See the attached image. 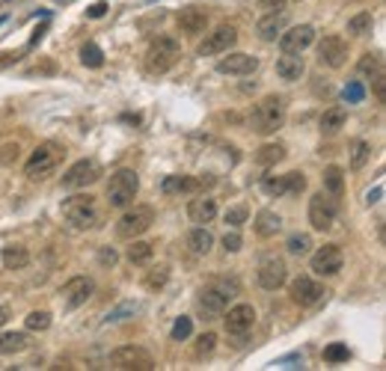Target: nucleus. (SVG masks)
Returning a JSON list of instances; mask_svg holds the SVG:
<instances>
[{
    "instance_id": "c85d7f7f",
    "label": "nucleus",
    "mask_w": 386,
    "mask_h": 371,
    "mask_svg": "<svg viewBox=\"0 0 386 371\" xmlns=\"http://www.w3.org/2000/svg\"><path fill=\"white\" fill-rule=\"evenodd\" d=\"M30 348V339L27 333H0V354L9 357V354H21V350Z\"/></svg>"
},
{
    "instance_id": "7c9ffc66",
    "label": "nucleus",
    "mask_w": 386,
    "mask_h": 371,
    "mask_svg": "<svg viewBox=\"0 0 386 371\" xmlns=\"http://www.w3.org/2000/svg\"><path fill=\"white\" fill-rule=\"evenodd\" d=\"M152 256H155V247H152L149 241H134L128 252H125V259H128L131 265H149Z\"/></svg>"
},
{
    "instance_id": "e433bc0d",
    "label": "nucleus",
    "mask_w": 386,
    "mask_h": 371,
    "mask_svg": "<svg viewBox=\"0 0 386 371\" xmlns=\"http://www.w3.org/2000/svg\"><path fill=\"white\" fill-rule=\"evenodd\" d=\"M372 158V146L365 140H357L354 143V152H351V169H363Z\"/></svg>"
},
{
    "instance_id": "c03bdc74",
    "label": "nucleus",
    "mask_w": 386,
    "mask_h": 371,
    "mask_svg": "<svg viewBox=\"0 0 386 371\" xmlns=\"http://www.w3.org/2000/svg\"><path fill=\"white\" fill-rule=\"evenodd\" d=\"M342 98H345L348 104H360L363 98H365V86L360 84V80H351V84L342 89Z\"/></svg>"
},
{
    "instance_id": "f704fd0d",
    "label": "nucleus",
    "mask_w": 386,
    "mask_h": 371,
    "mask_svg": "<svg viewBox=\"0 0 386 371\" xmlns=\"http://www.w3.org/2000/svg\"><path fill=\"white\" fill-rule=\"evenodd\" d=\"M285 250H289L291 256H306V252L312 250V238L306 232H294L289 238V243H285Z\"/></svg>"
},
{
    "instance_id": "37998d69",
    "label": "nucleus",
    "mask_w": 386,
    "mask_h": 371,
    "mask_svg": "<svg viewBox=\"0 0 386 371\" xmlns=\"http://www.w3.org/2000/svg\"><path fill=\"white\" fill-rule=\"evenodd\" d=\"M247 217H250V211H247V205H235V208H229L226 214H223V220H226L232 229H241V226L247 223Z\"/></svg>"
},
{
    "instance_id": "cd10ccee",
    "label": "nucleus",
    "mask_w": 386,
    "mask_h": 371,
    "mask_svg": "<svg viewBox=\"0 0 386 371\" xmlns=\"http://www.w3.org/2000/svg\"><path fill=\"white\" fill-rule=\"evenodd\" d=\"M345 119H348V110L342 104H336V107H330V110L321 113V131L324 134H336V131H342L345 128Z\"/></svg>"
},
{
    "instance_id": "0eeeda50",
    "label": "nucleus",
    "mask_w": 386,
    "mask_h": 371,
    "mask_svg": "<svg viewBox=\"0 0 386 371\" xmlns=\"http://www.w3.org/2000/svg\"><path fill=\"white\" fill-rule=\"evenodd\" d=\"M152 223H155V208L152 205H128V211L116 223V235L119 238H137V235L152 229Z\"/></svg>"
},
{
    "instance_id": "f8f14e48",
    "label": "nucleus",
    "mask_w": 386,
    "mask_h": 371,
    "mask_svg": "<svg viewBox=\"0 0 386 371\" xmlns=\"http://www.w3.org/2000/svg\"><path fill=\"white\" fill-rule=\"evenodd\" d=\"M235 42H238L235 27L220 24V27H214L211 33H205V39L200 42V57H217V53H226Z\"/></svg>"
},
{
    "instance_id": "4468645a",
    "label": "nucleus",
    "mask_w": 386,
    "mask_h": 371,
    "mask_svg": "<svg viewBox=\"0 0 386 371\" xmlns=\"http://www.w3.org/2000/svg\"><path fill=\"white\" fill-rule=\"evenodd\" d=\"M342 265H345V256H342V250H339V243H324V247H318L312 252V261H309V267L315 270L318 276H336L339 270H342Z\"/></svg>"
},
{
    "instance_id": "8fccbe9b",
    "label": "nucleus",
    "mask_w": 386,
    "mask_h": 371,
    "mask_svg": "<svg viewBox=\"0 0 386 371\" xmlns=\"http://www.w3.org/2000/svg\"><path fill=\"white\" fill-rule=\"evenodd\" d=\"M134 309H137V306H134V303H125V306H119V309H113L110 315H107V324H113V321H122V315H128V312H134Z\"/></svg>"
},
{
    "instance_id": "79ce46f5",
    "label": "nucleus",
    "mask_w": 386,
    "mask_h": 371,
    "mask_svg": "<svg viewBox=\"0 0 386 371\" xmlns=\"http://www.w3.org/2000/svg\"><path fill=\"white\" fill-rule=\"evenodd\" d=\"M348 357H351V350H348V345H342V342H333V345L324 348V363H345Z\"/></svg>"
},
{
    "instance_id": "09e8293b",
    "label": "nucleus",
    "mask_w": 386,
    "mask_h": 371,
    "mask_svg": "<svg viewBox=\"0 0 386 371\" xmlns=\"http://www.w3.org/2000/svg\"><path fill=\"white\" fill-rule=\"evenodd\" d=\"M98 261H101L104 267H113L116 265V250L113 247H101L98 250Z\"/></svg>"
},
{
    "instance_id": "393cba45",
    "label": "nucleus",
    "mask_w": 386,
    "mask_h": 371,
    "mask_svg": "<svg viewBox=\"0 0 386 371\" xmlns=\"http://www.w3.org/2000/svg\"><path fill=\"white\" fill-rule=\"evenodd\" d=\"M253 226H256L258 238H274V235L282 229V217L276 214V211H267V208H265V211L256 214V223Z\"/></svg>"
},
{
    "instance_id": "c756f323",
    "label": "nucleus",
    "mask_w": 386,
    "mask_h": 371,
    "mask_svg": "<svg viewBox=\"0 0 386 371\" xmlns=\"http://www.w3.org/2000/svg\"><path fill=\"white\" fill-rule=\"evenodd\" d=\"M324 190L333 199H339L345 193V173H342V167H327L324 169Z\"/></svg>"
},
{
    "instance_id": "c9c22d12",
    "label": "nucleus",
    "mask_w": 386,
    "mask_h": 371,
    "mask_svg": "<svg viewBox=\"0 0 386 371\" xmlns=\"http://www.w3.org/2000/svg\"><path fill=\"white\" fill-rule=\"evenodd\" d=\"M262 190L267 196H289L285 176H262Z\"/></svg>"
},
{
    "instance_id": "473e14b6",
    "label": "nucleus",
    "mask_w": 386,
    "mask_h": 371,
    "mask_svg": "<svg viewBox=\"0 0 386 371\" xmlns=\"http://www.w3.org/2000/svg\"><path fill=\"white\" fill-rule=\"evenodd\" d=\"M80 62H84V66H89V69H101V66H104L101 48H98L95 42H86L84 48H80Z\"/></svg>"
},
{
    "instance_id": "aec40b11",
    "label": "nucleus",
    "mask_w": 386,
    "mask_h": 371,
    "mask_svg": "<svg viewBox=\"0 0 386 371\" xmlns=\"http://www.w3.org/2000/svg\"><path fill=\"white\" fill-rule=\"evenodd\" d=\"M176 21H178V30H182L184 36H200V33H205V27H208V9L184 6Z\"/></svg>"
},
{
    "instance_id": "58836bf2",
    "label": "nucleus",
    "mask_w": 386,
    "mask_h": 371,
    "mask_svg": "<svg viewBox=\"0 0 386 371\" xmlns=\"http://www.w3.org/2000/svg\"><path fill=\"white\" fill-rule=\"evenodd\" d=\"M24 327L33 330V333H45L51 327V312H30L24 318Z\"/></svg>"
},
{
    "instance_id": "b1692460",
    "label": "nucleus",
    "mask_w": 386,
    "mask_h": 371,
    "mask_svg": "<svg viewBox=\"0 0 386 371\" xmlns=\"http://www.w3.org/2000/svg\"><path fill=\"white\" fill-rule=\"evenodd\" d=\"M285 27V12H265V18L256 24V33L262 42H274Z\"/></svg>"
},
{
    "instance_id": "9d476101",
    "label": "nucleus",
    "mask_w": 386,
    "mask_h": 371,
    "mask_svg": "<svg viewBox=\"0 0 386 371\" xmlns=\"http://www.w3.org/2000/svg\"><path fill=\"white\" fill-rule=\"evenodd\" d=\"M98 178H101V167H98V160L84 158V160L71 164L66 173H62V187L66 190H84L89 184H95Z\"/></svg>"
},
{
    "instance_id": "f03ea898",
    "label": "nucleus",
    "mask_w": 386,
    "mask_h": 371,
    "mask_svg": "<svg viewBox=\"0 0 386 371\" xmlns=\"http://www.w3.org/2000/svg\"><path fill=\"white\" fill-rule=\"evenodd\" d=\"M62 155H66V149L60 146V143H39L36 152L30 155V160L24 164V176L30 178V182H45V178H51L57 173V167L62 164Z\"/></svg>"
},
{
    "instance_id": "6e6552de",
    "label": "nucleus",
    "mask_w": 386,
    "mask_h": 371,
    "mask_svg": "<svg viewBox=\"0 0 386 371\" xmlns=\"http://www.w3.org/2000/svg\"><path fill=\"white\" fill-rule=\"evenodd\" d=\"M336 214H339V202L327 193V190L312 193V199H309V223H312V229H315V232L333 229Z\"/></svg>"
},
{
    "instance_id": "f3484780",
    "label": "nucleus",
    "mask_w": 386,
    "mask_h": 371,
    "mask_svg": "<svg viewBox=\"0 0 386 371\" xmlns=\"http://www.w3.org/2000/svg\"><path fill=\"white\" fill-rule=\"evenodd\" d=\"M315 45V27L312 24H298L291 30L280 33V51L282 53H303Z\"/></svg>"
},
{
    "instance_id": "5701e85b",
    "label": "nucleus",
    "mask_w": 386,
    "mask_h": 371,
    "mask_svg": "<svg viewBox=\"0 0 386 371\" xmlns=\"http://www.w3.org/2000/svg\"><path fill=\"white\" fill-rule=\"evenodd\" d=\"M303 71H306V62H303L300 53H282V57L276 60V75H280L282 80H289V84L300 80Z\"/></svg>"
},
{
    "instance_id": "72a5a7b5",
    "label": "nucleus",
    "mask_w": 386,
    "mask_h": 371,
    "mask_svg": "<svg viewBox=\"0 0 386 371\" xmlns=\"http://www.w3.org/2000/svg\"><path fill=\"white\" fill-rule=\"evenodd\" d=\"M372 27H374V18L372 12H357L351 21H348V33H354V36H365V33H372Z\"/></svg>"
},
{
    "instance_id": "603ef678",
    "label": "nucleus",
    "mask_w": 386,
    "mask_h": 371,
    "mask_svg": "<svg viewBox=\"0 0 386 371\" xmlns=\"http://www.w3.org/2000/svg\"><path fill=\"white\" fill-rule=\"evenodd\" d=\"M107 9H110L107 3H93V6L86 9V15H89V18H104V15H107Z\"/></svg>"
},
{
    "instance_id": "9b49d317",
    "label": "nucleus",
    "mask_w": 386,
    "mask_h": 371,
    "mask_svg": "<svg viewBox=\"0 0 386 371\" xmlns=\"http://www.w3.org/2000/svg\"><path fill=\"white\" fill-rule=\"evenodd\" d=\"M223 327H226V336H232V339H247L256 327V309L250 303L232 306L229 315L223 318Z\"/></svg>"
},
{
    "instance_id": "7ed1b4c3",
    "label": "nucleus",
    "mask_w": 386,
    "mask_h": 371,
    "mask_svg": "<svg viewBox=\"0 0 386 371\" xmlns=\"http://www.w3.org/2000/svg\"><path fill=\"white\" fill-rule=\"evenodd\" d=\"M62 217L75 229H98L101 226V208L93 193H75L62 202Z\"/></svg>"
},
{
    "instance_id": "6e6d98bb",
    "label": "nucleus",
    "mask_w": 386,
    "mask_h": 371,
    "mask_svg": "<svg viewBox=\"0 0 386 371\" xmlns=\"http://www.w3.org/2000/svg\"><path fill=\"white\" fill-rule=\"evenodd\" d=\"M3 21H6V15H0V24H3Z\"/></svg>"
},
{
    "instance_id": "bb28decb",
    "label": "nucleus",
    "mask_w": 386,
    "mask_h": 371,
    "mask_svg": "<svg viewBox=\"0 0 386 371\" xmlns=\"http://www.w3.org/2000/svg\"><path fill=\"white\" fill-rule=\"evenodd\" d=\"M187 247H191L193 256H208L214 247V235L205 229V226H196V229L187 235Z\"/></svg>"
},
{
    "instance_id": "ea45409f",
    "label": "nucleus",
    "mask_w": 386,
    "mask_h": 371,
    "mask_svg": "<svg viewBox=\"0 0 386 371\" xmlns=\"http://www.w3.org/2000/svg\"><path fill=\"white\" fill-rule=\"evenodd\" d=\"M191 333H193V321L187 318V315H182V318H176L173 330H169V339H173V342H184Z\"/></svg>"
},
{
    "instance_id": "39448f33",
    "label": "nucleus",
    "mask_w": 386,
    "mask_h": 371,
    "mask_svg": "<svg viewBox=\"0 0 386 371\" xmlns=\"http://www.w3.org/2000/svg\"><path fill=\"white\" fill-rule=\"evenodd\" d=\"M182 60V45L173 36H158V39L149 42L146 48V69L152 75H164L176 66V62Z\"/></svg>"
},
{
    "instance_id": "dca6fc26",
    "label": "nucleus",
    "mask_w": 386,
    "mask_h": 371,
    "mask_svg": "<svg viewBox=\"0 0 386 371\" xmlns=\"http://www.w3.org/2000/svg\"><path fill=\"white\" fill-rule=\"evenodd\" d=\"M289 294H291V300L298 303V306H318L321 300H324L327 288L321 285L318 279H312V276H298L291 283Z\"/></svg>"
},
{
    "instance_id": "5fc2aeb1",
    "label": "nucleus",
    "mask_w": 386,
    "mask_h": 371,
    "mask_svg": "<svg viewBox=\"0 0 386 371\" xmlns=\"http://www.w3.org/2000/svg\"><path fill=\"white\" fill-rule=\"evenodd\" d=\"M6 321H9V306H6V303H0V327H3Z\"/></svg>"
},
{
    "instance_id": "f257e3e1",
    "label": "nucleus",
    "mask_w": 386,
    "mask_h": 371,
    "mask_svg": "<svg viewBox=\"0 0 386 371\" xmlns=\"http://www.w3.org/2000/svg\"><path fill=\"white\" fill-rule=\"evenodd\" d=\"M282 122H285V98L282 95H265L262 101L253 107V113H250V128L256 134H262V137L276 134L282 128Z\"/></svg>"
},
{
    "instance_id": "a18cd8bd",
    "label": "nucleus",
    "mask_w": 386,
    "mask_h": 371,
    "mask_svg": "<svg viewBox=\"0 0 386 371\" xmlns=\"http://www.w3.org/2000/svg\"><path fill=\"white\" fill-rule=\"evenodd\" d=\"M285 184H289L291 196H298V193L306 190V176H303V173H285Z\"/></svg>"
},
{
    "instance_id": "3c124183",
    "label": "nucleus",
    "mask_w": 386,
    "mask_h": 371,
    "mask_svg": "<svg viewBox=\"0 0 386 371\" xmlns=\"http://www.w3.org/2000/svg\"><path fill=\"white\" fill-rule=\"evenodd\" d=\"M258 6H262L265 12H282V9H285V0H258Z\"/></svg>"
},
{
    "instance_id": "1a4fd4ad",
    "label": "nucleus",
    "mask_w": 386,
    "mask_h": 371,
    "mask_svg": "<svg viewBox=\"0 0 386 371\" xmlns=\"http://www.w3.org/2000/svg\"><path fill=\"white\" fill-rule=\"evenodd\" d=\"M110 366L119 368V371H152L155 368V359L146 348L140 345H125L119 350H113L110 354Z\"/></svg>"
},
{
    "instance_id": "2f4dec72",
    "label": "nucleus",
    "mask_w": 386,
    "mask_h": 371,
    "mask_svg": "<svg viewBox=\"0 0 386 371\" xmlns=\"http://www.w3.org/2000/svg\"><path fill=\"white\" fill-rule=\"evenodd\" d=\"M282 158H285V146H280V143H265V146L258 149V155H256V160L262 167H276Z\"/></svg>"
},
{
    "instance_id": "20e7f679",
    "label": "nucleus",
    "mask_w": 386,
    "mask_h": 371,
    "mask_svg": "<svg viewBox=\"0 0 386 371\" xmlns=\"http://www.w3.org/2000/svg\"><path fill=\"white\" fill-rule=\"evenodd\" d=\"M235 291H238V285L226 283V279H214L211 285H205L200 297H196V306H200V312L205 315V321L223 318V312H226V306L232 297H235Z\"/></svg>"
},
{
    "instance_id": "2eb2a0df",
    "label": "nucleus",
    "mask_w": 386,
    "mask_h": 371,
    "mask_svg": "<svg viewBox=\"0 0 386 371\" xmlns=\"http://www.w3.org/2000/svg\"><path fill=\"white\" fill-rule=\"evenodd\" d=\"M348 60V42L342 39V36L330 33L324 36V39L318 42V62L327 69H342Z\"/></svg>"
},
{
    "instance_id": "6ab92c4d",
    "label": "nucleus",
    "mask_w": 386,
    "mask_h": 371,
    "mask_svg": "<svg viewBox=\"0 0 386 371\" xmlns=\"http://www.w3.org/2000/svg\"><path fill=\"white\" fill-rule=\"evenodd\" d=\"M258 69V60L250 57V53H229V57H220L217 60V71L220 75H235V77H247Z\"/></svg>"
},
{
    "instance_id": "a211bd4d",
    "label": "nucleus",
    "mask_w": 386,
    "mask_h": 371,
    "mask_svg": "<svg viewBox=\"0 0 386 371\" xmlns=\"http://www.w3.org/2000/svg\"><path fill=\"white\" fill-rule=\"evenodd\" d=\"M95 291V285H93V279L89 276H71L66 285H62V303H66V309H80L89 297H93Z\"/></svg>"
},
{
    "instance_id": "de8ad7c7",
    "label": "nucleus",
    "mask_w": 386,
    "mask_h": 371,
    "mask_svg": "<svg viewBox=\"0 0 386 371\" xmlns=\"http://www.w3.org/2000/svg\"><path fill=\"white\" fill-rule=\"evenodd\" d=\"M241 247H244V241H241V235H238L235 229L223 235V250H226V252H238Z\"/></svg>"
},
{
    "instance_id": "864d4df0",
    "label": "nucleus",
    "mask_w": 386,
    "mask_h": 371,
    "mask_svg": "<svg viewBox=\"0 0 386 371\" xmlns=\"http://www.w3.org/2000/svg\"><path fill=\"white\" fill-rule=\"evenodd\" d=\"M381 196H383V187L378 184L374 190H369V193H365V202H369V205H374V202H381Z\"/></svg>"
},
{
    "instance_id": "412c9836",
    "label": "nucleus",
    "mask_w": 386,
    "mask_h": 371,
    "mask_svg": "<svg viewBox=\"0 0 386 371\" xmlns=\"http://www.w3.org/2000/svg\"><path fill=\"white\" fill-rule=\"evenodd\" d=\"M187 217L200 226H208L214 217H217V202H214L211 196H196V199H191V205H187Z\"/></svg>"
},
{
    "instance_id": "4be33fe9",
    "label": "nucleus",
    "mask_w": 386,
    "mask_h": 371,
    "mask_svg": "<svg viewBox=\"0 0 386 371\" xmlns=\"http://www.w3.org/2000/svg\"><path fill=\"white\" fill-rule=\"evenodd\" d=\"M205 182L202 178H193V176H167L164 182H160V190H164L167 196H176V193H196V190H202Z\"/></svg>"
},
{
    "instance_id": "4c0bfd02",
    "label": "nucleus",
    "mask_w": 386,
    "mask_h": 371,
    "mask_svg": "<svg viewBox=\"0 0 386 371\" xmlns=\"http://www.w3.org/2000/svg\"><path fill=\"white\" fill-rule=\"evenodd\" d=\"M214 348H217V336L214 333H202L200 339H196V348H193V357L202 359V357H211Z\"/></svg>"
},
{
    "instance_id": "a19ab883",
    "label": "nucleus",
    "mask_w": 386,
    "mask_h": 371,
    "mask_svg": "<svg viewBox=\"0 0 386 371\" xmlns=\"http://www.w3.org/2000/svg\"><path fill=\"white\" fill-rule=\"evenodd\" d=\"M360 75H372V77H378L381 71H383V66H381V53H365V57L360 60Z\"/></svg>"
},
{
    "instance_id": "49530a36",
    "label": "nucleus",
    "mask_w": 386,
    "mask_h": 371,
    "mask_svg": "<svg viewBox=\"0 0 386 371\" xmlns=\"http://www.w3.org/2000/svg\"><path fill=\"white\" fill-rule=\"evenodd\" d=\"M167 276H169L167 267H155V270H152V274L146 276V288H152V291H155V288H164V285H167Z\"/></svg>"
},
{
    "instance_id": "423d86ee",
    "label": "nucleus",
    "mask_w": 386,
    "mask_h": 371,
    "mask_svg": "<svg viewBox=\"0 0 386 371\" xmlns=\"http://www.w3.org/2000/svg\"><path fill=\"white\" fill-rule=\"evenodd\" d=\"M140 176L134 169H116L107 182V205L110 208H128L137 199Z\"/></svg>"
},
{
    "instance_id": "a878e982",
    "label": "nucleus",
    "mask_w": 386,
    "mask_h": 371,
    "mask_svg": "<svg viewBox=\"0 0 386 371\" xmlns=\"http://www.w3.org/2000/svg\"><path fill=\"white\" fill-rule=\"evenodd\" d=\"M0 259H3V267H9V270H21L30 265V252H27V247H21V243H6Z\"/></svg>"
},
{
    "instance_id": "ddd939ff",
    "label": "nucleus",
    "mask_w": 386,
    "mask_h": 371,
    "mask_svg": "<svg viewBox=\"0 0 386 371\" xmlns=\"http://www.w3.org/2000/svg\"><path fill=\"white\" fill-rule=\"evenodd\" d=\"M258 285L265 288V291H276V288L285 285V279H289V267H285V259L280 256H265L258 261Z\"/></svg>"
}]
</instances>
